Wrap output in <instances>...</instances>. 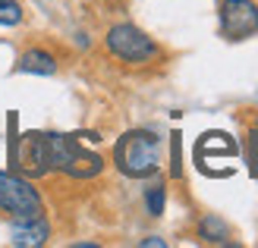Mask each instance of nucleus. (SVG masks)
Segmentation results:
<instances>
[{"mask_svg":"<svg viewBox=\"0 0 258 248\" xmlns=\"http://www.w3.org/2000/svg\"><path fill=\"white\" fill-rule=\"evenodd\" d=\"M199 236L205 239V242H227V236H230V229H227V223L221 217H214V214H208V217H202V223H199Z\"/></svg>","mask_w":258,"mask_h":248,"instance_id":"obj_9","label":"nucleus"},{"mask_svg":"<svg viewBox=\"0 0 258 248\" xmlns=\"http://www.w3.org/2000/svg\"><path fill=\"white\" fill-rule=\"evenodd\" d=\"M164 201H167V189L161 186V182L145 192V204H148V214L151 217H161L164 214Z\"/></svg>","mask_w":258,"mask_h":248,"instance_id":"obj_10","label":"nucleus"},{"mask_svg":"<svg viewBox=\"0 0 258 248\" xmlns=\"http://www.w3.org/2000/svg\"><path fill=\"white\" fill-rule=\"evenodd\" d=\"M142 245H164V239H158V236H151V239H145Z\"/></svg>","mask_w":258,"mask_h":248,"instance_id":"obj_13","label":"nucleus"},{"mask_svg":"<svg viewBox=\"0 0 258 248\" xmlns=\"http://www.w3.org/2000/svg\"><path fill=\"white\" fill-rule=\"evenodd\" d=\"M173 176H179V135H173Z\"/></svg>","mask_w":258,"mask_h":248,"instance_id":"obj_12","label":"nucleus"},{"mask_svg":"<svg viewBox=\"0 0 258 248\" xmlns=\"http://www.w3.org/2000/svg\"><path fill=\"white\" fill-rule=\"evenodd\" d=\"M10 167L19 170L22 176H44L47 163V135L25 132L16 135V113L10 116Z\"/></svg>","mask_w":258,"mask_h":248,"instance_id":"obj_3","label":"nucleus"},{"mask_svg":"<svg viewBox=\"0 0 258 248\" xmlns=\"http://www.w3.org/2000/svg\"><path fill=\"white\" fill-rule=\"evenodd\" d=\"M255 129H258V123H255Z\"/></svg>","mask_w":258,"mask_h":248,"instance_id":"obj_14","label":"nucleus"},{"mask_svg":"<svg viewBox=\"0 0 258 248\" xmlns=\"http://www.w3.org/2000/svg\"><path fill=\"white\" fill-rule=\"evenodd\" d=\"M113 163L123 176L129 179H145L158 173L161 163V141L154 138V132H145V129H133L126 132L117 148H113Z\"/></svg>","mask_w":258,"mask_h":248,"instance_id":"obj_1","label":"nucleus"},{"mask_svg":"<svg viewBox=\"0 0 258 248\" xmlns=\"http://www.w3.org/2000/svg\"><path fill=\"white\" fill-rule=\"evenodd\" d=\"M50 236V226L44 217H35V220H16L13 223V245H22V248H35V245H44Z\"/></svg>","mask_w":258,"mask_h":248,"instance_id":"obj_7","label":"nucleus"},{"mask_svg":"<svg viewBox=\"0 0 258 248\" xmlns=\"http://www.w3.org/2000/svg\"><path fill=\"white\" fill-rule=\"evenodd\" d=\"M47 163L50 170H60V173L76 176V179L98 176L104 170L101 154L82 148L76 135H47Z\"/></svg>","mask_w":258,"mask_h":248,"instance_id":"obj_2","label":"nucleus"},{"mask_svg":"<svg viewBox=\"0 0 258 248\" xmlns=\"http://www.w3.org/2000/svg\"><path fill=\"white\" fill-rule=\"evenodd\" d=\"M22 22V7L16 0H0V25H16Z\"/></svg>","mask_w":258,"mask_h":248,"instance_id":"obj_11","label":"nucleus"},{"mask_svg":"<svg viewBox=\"0 0 258 248\" xmlns=\"http://www.w3.org/2000/svg\"><path fill=\"white\" fill-rule=\"evenodd\" d=\"M258 32V7L252 0H224L221 4V35L242 41Z\"/></svg>","mask_w":258,"mask_h":248,"instance_id":"obj_6","label":"nucleus"},{"mask_svg":"<svg viewBox=\"0 0 258 248\" xmlns=\"http://www.w3.org/2000/svg\"><path fill=\"white\" fill-rule=\"evenodd\" d=\"M19 72H35V75H50L57 72V60L54 54H47V50H25L16 63Z\"/></svg>","mask_w":258,"mask_h":248,"instance_id":"obj_8","label":"nucleus"},{"mask_svg":"<svg viewBox=\"0 0 258 248\" xmlns=\"http://www.w3.org/2000/svg\"><path fill=\"white\" fill-rule=\"evenodd\" d=\"M107 50L123 63H148L158 57V44L136 25H113L107 32Z\"/></svg>","mask_w":258,"mask_h":248,"instance_id":"obj_5","label":"nucleus"},{"mask_svg":"<svg viewBox=\"0 0 258 248\" xmlns=\"http://www.w3.org/2000/svg\"><path fill=\"white\" fill-rule=\"evenodd\" d=\"M0 211L13 220H35L44 214L38 192L16 173H0Z\"/></svg>","mask_w":258,"mask_h":248,"instance_id":"obj_4","label":"nucleus"}]
</instances>
